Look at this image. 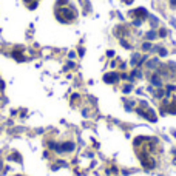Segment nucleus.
<instances>
[{"label": "nucleus", "mask_w": 176, "mask_h": 176, "mask_svg": "<svg viewBox=\"0 0 176 176\" xmlns=\"http://www.w3.org/2000/svg\"><path fill=\"white\" fill-rule=\"evenodd\" d=\"M57 19L60 22H70V20L74 19V12L70 11V9H66V8H63V9L57 11Z\"/></svg>", "instance_id": "1"}, {"label": "nucleus", "mask_w": 176, "mask_h": 176, "mask_svg": "<svg viewBox=\"0 0 176 176\" xmlns=\"http://www.w3.org/2000/svg\"><path fill=\"white\" fill-rule=\"evenodd\" d=\"M161 113H170V114H176V97L170 102V104H164V107H161Z\"/></svg>", "instance_id": "2"}, {"label": "nucleus", "mask_w": 176, "mask_h": 176, "mask_svg": "<svg viewBox=\"0 0 176 176\" xmlns=\"http://www.w3.org/2000/svg\"><path fill=\"white\" fill-rule=\"evenodd\" d=\"M139 158H141V162L145 169H155V161L152 158H148L145 153H139Z\"/></svg>", "instance_id": "3"}, {"label": "nucleus", "mask_w": 176, "mask_h": 176, "mask_svg": "<svg viewBox=\"0 0 176 176\" xmlns=\"http://www.w3.org/2000/svg\"><path fill=\"white\" fill-rule=\"evenodd\" d=\"M104 80H105L107 83H116V82L119 80V76H118L116 73H108V74L104 76Z\"/></svg>", "instance_id": "4"}, {"label": "nucleus", "mask_w": 176, "mask_h": 176, "mask_svg": "<svg viewBox=\"0 0 176 176\" xmlns=\"http://www.w3.org/2000/svg\"><path fill=\"white\" fill-rule=\"evenodd\" d=\"M74 148V144L73 142H65V144H60L59 145V153H62V152H71Z\"/></svg>", "instance_id": "5"}, {"label": "nucleus", "mask_w": 176, "mask_h": 176, "mask_svg": "<svg viewBox=\"0 0 176 176\" xmlns=\"http://www.w3.org/2000/svg\"><path fill=\"white\" fill-rule=\"evenodd\" d=\"M133 14H136V15H139V17H147L148 14H147V11L144 9V8H139V9H136Z\"/></svg>", "instance_id": "6"}, {"label": "nucleus", "mask_w": 176, "mask_h": 176, "mask_svg": "<svg viewBox=\"0 0 176 176\" xmlns=\"http://www.w3.org/2000/svg\"><path fill=\"white\" fill-rule=\"evenodd\" d=\"M12 57H15L19 62H23L25 60V57H23V54H20V51H12Z\"/></svg>", "instance_id": "7"}, {"label": "nucleus", "mask_w": 176, "mask_h": 176, "mask_svg": "<svg viewBox=\"0 0 176 176\" xmlns=\"http://www.w3.org/2000/svg\"><path fill=\"white\" fill-rule=\"evenodd\" d=\"M9 159H15L17 162H22V158H20V155H17V153L11 155V156H9Z\"/></svg>", "instance_id": "8"}, {"label": "nucleus", "mask_w": 176, "mask_h": 176, "mask_svg": "<svg viewBox=\"0 0 176 176\" xmlns=\"http://www.w3.org/2000/svg\"><path fill=\"white\" fill-rule=\"evenodd\" d=\"M152 82H153V85H161V80H159L158 76H153L152 77Z\"/></svg>", "instance_id": "9"}, {"label": "nucleus", "mask_w": 176, "mask_h": 176, "mask_svg": "<svg viewBox=\"0 0 176 176\" xmlns=\"http://www.w3.org/2000/svg\"><path fill=\"white\" fill-rule=\"evenodd\" d=\"M156 65H158V60H156V59H153L152 62H148V66H152V68H155Z\"/></svg>", "instance_id": "10"}, {"label": "nucleus", "mask_w": 176, "mask_h": 176, "mask_svg": "<svg viewBox=\"0 0 176 176\" xmlns=\"http://www.w3.org/2000/svg\"><path fill=\"white\" fill-rule=\"evenodd\" d=\"M147 37H148V39H155V37H156V34H155L153 31H150V32L147 34Z\"/></svg>", "instance_id": "11"}, {"label": "nucleus", "mask_w": 176, "mask_h": 176, "mask_svg": "<svg viewBox=\"0 0 176 176\" xmlns=\"http://www.w3.org/2000/svg\"><path fill=\"white\" fill-rule=\"evenodd\" d=\"M131 91V85H127V87H124V93H130Z\"/></svg>", "instance_id": "12"}, {"label": "nucleus", "mask_w": 176, "mask_h": 176, "mask_svg": "<svg viewBox=\"0 0 176 176\" xmlns=\"http://www.w3.org/2000/svg\"><path fill=\"white\" fill-rule=\"evenodd\" d=\"M167 90H169V91H176V87H173V85H169V87H167Z\"/></svg>", "instance_id": "13"}, {"label": "nucleus", "mask_w": 176, "mask_h": 176, "mask_svg": "<svg viewBox=\"0 0 176 176\" xmlns=\"http://www.w3.org/2000/svg\"><path fill=\"white\" fill-rule=\"evenodd\" d=\"M165 34H167V31H165V29H161V31H159V36H162V37H164Z\"/></svg>", "instance_id": "14"}, {"label": "nucleus", "mask_w": 176, "mask_h": 176, "mask_svg": "<svg viewBox=\"0 0 176 176\" xmlns=\"http://www.w3.org/2000/svg\"><path fill=\"white\" fill-rule=\"evenodd\" d=\"M142 48H144L145 51H147V49H150V43H144V46H142Z\"/></svg>", "instance_id": "15"}, {"label": "nucleus", "mask_w": 176, "mask_h": 176, "mask_svg": "<svg viewBox=\"0 0 176 176\" xmlns=\"http://www.w3.org/2000/svg\"><path fill=\"white\" fill-rule=\"evenodd\" d=\"M66 2H68V0H59V2H57V5H65Z\"/></svg>", "instance_id": "16"}, {"label": "nucleus", "mask_w": 176, "mask_h": 176, "mask_svg": "<svg viewBox=\"0 0 176 176\" xmlns=\"http://www.w3.org/2000/svg\"><path fill=\"white\" fill-rule=\"evenodd\" d=\"M159 53H161V56H165V54H167V51H165V49H159Z\"/></svg>", "instance_id": "17"}, {"label": "nucleus", "mask_w": 176, "mask_h": 176, "mask_svg": "<svg viewBox=\"0 0 176 176\" xmlns=\"http://www.w3.org/2000/svg\"><path fill=\"white\" fill-rule=\"evenodd\" d=\"M124 2H125V3H127V5H130V3H131V2H133V0H124Z\"/></svg>", "instance_id": "18"}, {"label": "nucleus", "mask_w": 176, "mask_h": 176, "mask_svg": "<svg viewBox=\"0 0 176 176\" xmlns=\"http://www.w3.org/2000/svg\"><path fill=\"white\" fill-rule=\"evenodd\" d=\"M172 6H176V0H172Z\"/></svg>", "instance_id": "19"}]
</instances>
